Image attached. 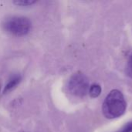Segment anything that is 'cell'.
Wrapping results in <instances>:
<instances>
[{
  "mask_svg": "<svg viewBox=\"0 0 132 132\" xmlns=\"http://www.w3.org/2000/svg\"><path fill=\"white\" fill-rule=\"evenodd\" d=\"M36 1H31V0H21V1H14L13 3L16 5L20 6H29L33 4H35Z\"/></svg>",
  "mask_w": 132,
  "mask_h": 132,
  "instance_id": "cell-6",
  "label": "cell"
},
{
  "mask_svg": "<svg viewBox=\"0 0 132 132\" xmlns=\"http://www.w3.org/2000/svg\"><path fill=\"white\" fill-rule=\"evenodd\" d=\"M2 26L7 32L16 36H22L29 32L32 24L26 17L14 15L7 18Z\"/></svg>",
  "mask_w": 132,
  "mask_h": 132,
  "instance_id": "cell-2",
  "label": "cell"
},
{
  "mask_svg": "<svg viewBox=\"0 0 132 132\" xmlns=\"http://www.w3.org/2000/svg\"><path fill=\"white\" fill-rule=\"evenodd\" d=\"M118 132H132V122L125 125Z\"/></svg>",
  "mask_w": 132,
  "mask_h": 132,
  "instance_id": "cell-8",
  "label": "cell"
},
{
  "mask_svg": "<svg viewBox=\"0 0 132 132\" xmlns=\"http://www.w3.org/2000/svg\"><path fill=\"white\" fill-rule=\"evenodd\" d=\"M20 79H21V77H20L19 76H15V77H14L12 80H10L9 82L8 83V84H7V85L5 86V87L4 93L7 92V91H9V90H12L13 87H15L19 83Z\"/></svg>",
  "mask_w": 132,
  "mask_h": 132,
  "instance_id": "cell-5",
  "label": "cell"
},
{
  "mask_svg": "<svg viewBox=\"0 0 132 132\" xmlns=\"http://www.w3.org/2000/svg\"><path fill=\"white\" fill-rule=\"evenodd\" d=\"M90 89L87 77L82 73H76L70 78L68 81V90L74 96L84 97Z\"/></svg>",
  "mask_w": 132,
  "mask_h": 132,
  "instance_id": "cell-3",
  "label": "cell"
},
{
  "mask_svg": "<svg viewBox=\"0 0 132 132\" xmlns=\"http://www.w3.org/2000/svg\"><path fill=\"white\" fill-rule=\"evenodd\" d=\"M126 73L129 77L132 78V53L130 55V56L128 60V62H127Z\"/></svg>",
  "mask_w": 132,
  "mask_h": 132,
  "instance_id": "cell-7",
  "label": "cell"
},
{
  "mask_svg": "<svg viewBox=\"0 0 132 132\" xmlns=\"http://www.w3.org/2000/svg\"><path fill=\"white\" fill-rule=\"evenodd\" d=\"M88 93L91 97H97L101 93V87L97 84H94L90 87Z\"/></svg>",
  "mask_w": 132,
  "mask_h": 132,
  "instance_id": "cell-4",
  "label": "cell"
},
{
  "mask_svg": "<svg viewBox=\"0 0 132 132\" xmlns=\"http://www.w3.org/2000/svg\"><path fill=\"white\" fill-rule=\"evenodd\" d=\"M127 104L124 95L118 90H111L106 97L103 105L102 111L108 119H114L121 116L126 110Z\"/></svg>",
  "mask_w": 132,
  "mask_h": 132,
  "instance_id": "cell-1",
  "label": "cell"
}]
</instances>
